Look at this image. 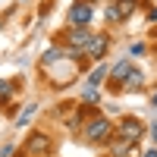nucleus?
<instances>
[{
	"instance_id": "nucleus-6",
	"label": "nucleus",
	"mask_w": 157,
	"mask_h": 157,
	"mask_svg": "<svg viewBox=\"0 0 157 157\" xmlns=\"http://www.w3.org/2000/svg\"><path fill=\"white\" fill-rule=\"evenodd\" d=\"M104 50H107V35H94L88 41V54L98 60V57H104Z\"/></svg>"
},
{
	"instance_id": "nucleus-2",
	"label": "nucleus",
	"mask_w": 157,
	"mask_h": 157,
	"mask_svg": "<svg viewBox=\"0 0 157 157\" xmlns=\"http://www.w3.org/2000/svg\"><path fill=\"white\" fill-rule=\"evenodd\" d=\"M129 13H135V0H116V3L107 10V19L110 22H123Z\"/></svg>"
},
{
	"instance_id": "nucleus-7",
	"label": "nucleus",
	"mask_w": 157,
	"mask_h": 157,
	"mask_svg": "<svg viewBox=\"0 0 157 157\" xmlns=\"http://www.w3.org/2000/svg\"><path fill=\"white\" fill-rule=\"evenodd\" d=\"M47 148H50V138L47 135H32L29 138V151L32 154H47Z\"/></svg>"
},
{
	"instance_id": "nucleus-1",
	"label": "nucleus",
	"mask_w": 157,
	"mask_h": 157,
	"mask_svg": "<svg viewBox=\"0 0 157 157\" xmlns=\"http://www.w3.org/2000/svg\"><path fill=\"white\" fill-rule=\"evenodd\" d=\"M85 138H88V141H104V138H110V120H104V116L91 120L88 129H85Z\"/></svg>"
},
{
	"instance_id": "nucleus-12",
	"label": "nucleus",
	"mask_w": 157,
	"mask_h": 157,
	"mask_svg": "<svg viewBox=\"0 0 157 157\" xmlns=\"http://www.w3.org/2000/svg\"><path fill=\"white\" fill-rule=\"evenodd\" d=\"M32 113H35V104H29V107L22 110V116H19V126H25V123H29V120H32Z\"/></svg>"
},
{
	"instance_id": "nucleus-5",
	"label": "nucleus",
	"mask_w": 157,
	"mask_h": 157,
	"mask_svg": "<svg viewBox=\"0 0 157 157\" xmlns=\"http://www.w3.org/2000/svg\"><path fill=\"white\" fill-rule=\"evenodd\" d=\"M88 19H91V6L85 3V0L69 10V25H88Z\"/></svg>"
},
{
	"instance_id": "nucleus-15",
	"label": "nucleus",
	"mask_w": 157,
	"mask_h": 157,
	"mask_svg": "<svg viewBox=\"0 0 157 157\" xmlns=\"http://www.w3.org/2000/svg\"><path fill=\"white\" fill-rule=\"evenodd\" d=\"M151 135H154V138H157V126H154V129H151Z\"/></svg>"
},
{
	"instance_id": "nucleus-9",
	"label": "nucleus",
	"mask_w": 157,
	"mask_h": 157,
	"mask_svg": "<svg viewBox=\"0 0 157 157\" xmlns=\"http://www.w3.org/2000/svg\"><path fill=\"white\" fill-rule=\"evenodd\" d=\"M141 82H145V78H141V72H138V69H132V72L126 75V88H138Z\"/></svg>"
},
{
	"instance_id": "nucleus-14",
	"label": "nucleus",
	"mask_w": 157,
	"mask_h": 157,
	"mask_svg": "<svg viewBox=\"0 0 157 157\" xmlns=\"http://www.w3.org/2000/svg\"><path fill=\"white\" fill-rule=\"evenodd\" d=\"M145 157H157V151H148V154H145Z\"/></svg>"
},
{
	"instance_id": "nucleus-11",
	"label": "nucleus",
	"mask_w": 157,
	"mask_h": 157,
	"mask_svg": "<svg viewBox=\"0 0 157 157\" xmlns=\"http://www.w3.org/2000/svg\"><path fill=\"white\" fill-rule=\"evenodd\" d=\"M104 72H107V69H104V66H98L94 72H91V78H88V85H91V88H94V85L101 82V78H104Z\"/></svg>"
},
{
	"instance_id": "nucleus-8",
	"label": "nucleus",
	"mask_w": 157,
	"mask_h": 157,
	"mask_svg": "<svg viewBox=\"0 0 157 157\" xmlns=\"http://www.w3.org/2000/svg\"><path fill=\"white\" fill-rule=\"evenodd\" d=\"M129 72H132V66H129V63H116L110 75L116 78V82H126V75H129Z\"/></svg>"
},
{
	"instance_id": "nucleus-3",
	"label": "nucleus",
	"mask_w": 157,
	"mask_h": 157,
	"mask_svg": "<svg viewBox=\"0 0 157 157\" xmlns=\"http://www.w3.org/2000/svg\"><path fill=\"white\" fill-rule=\"evenodd\" d=\"M88 41H91V35L85 32V25H72V32L66 35V44L72 47V54L82 50V47H88Z\"/></svg>"
},
{
	"instance_id": "nucleus-10",
	"label": "nucleus",
	"mask_w": 157,
	"mask_h": 157,
	"mask_svg": "<svg viewBox=\"0 0 157 157\" xmlns=\"http://www.w3.org/2000/svg\"><path fill=\"white\" fill-rule=\"evenodd\" d=\"M129 148H132V141L120 138V141H116V145H113V154H116V157H126V154H129Z\"/></svg>"
},
{
	"instance_id": "nucleus-13",
	"label": "nucleus",
	"mask_w": 157,
	"mask_h": 157,
	"mask_svg": "<svg viewBox=\"0 0 157 157\" xmlns=\"http://www.w3.org/2000/svg\"><path fill=\"white\" fill-rule=\"evenodd\" d=\"M10 94V82H0V98H6Z\"/></svg>"
},
{
	"instance_id": "nucleus-4",
	"label": "nucleus",
	"mask_w": 157,
	"mask_h": 157,
	"mask_svg": "<svg viewBox=\"0 0 157 157\" xmlns=\"http://www.w3.org/2000/svg\"><path fill=\"white\" fill-rule=\"evenodd\" d=\"M141 132H145V126H141L138 120H123L120 123V138H126V141H138Z\"/></svg>"
}]
</instances>
